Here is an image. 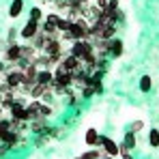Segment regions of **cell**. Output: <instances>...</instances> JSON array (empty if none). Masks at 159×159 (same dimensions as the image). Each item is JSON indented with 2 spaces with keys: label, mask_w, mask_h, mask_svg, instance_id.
I'll use <instances>...</instances> for the list:
<instances>
[{
  "label": "cell",
  "mask_w": 159,
  "mask_h": 159,
  "mask_svg": "<svg viewBox=\"0 0 159 159\" xmlns=\"http://www.w3.org/2000/svg\"><path fill=\"white\" fill-rule=\"evenodd\" d=\"M120 159H133V157H131V153H125V155H120Z\"/></svg>",
  "instance_id": "cell-25"
},
{
  "label": "cell",
  "mask_w": 159,
  "mask_h": 159,
  "mask_svg": "<svg viewBox=\"0 0 159 159\" xmlns=\"http://www.w3.org/2000/svg\"><path fill=\"white\" fill-rule=\"evenodd\" d=\"M20 56H22V43L13 41V43H9L7 52L2 54V60H4V62H17Z\"/></svg>",
  "instance_id": "cell-1"
},
{
  "label": "cell",
  "mask_w": 159,
  "mask_h": 159,
  "mask_svg": "<svg viewBox=\"0 0 159 159\" xmlns=\"http://www.w3.org/2000/svg\"><path fill=\"white\" fill-rule=\"evenodd\" d=\"M118 153H120V155H125V153H129V148L125 146V142H123V144H118Z\"/></svg>",
  "instance_id": "cell-23"
},
{
  "label": "cell",
  "mask_w": 159,
  "mask_h": 159,
  "mask_svg": "<svg viewBox=\"0 0 159 159\" xmlns=\"http://www.w3.org/2000/svg\"><path fill=\"white\" fill-rule=\"evenodd\" d=\"M24 71V82H28V84H37V73H39V67H37V62H28L26 67L22 69Z\"/></svg>",
  "instance_id": "cell-4"
},
{
  "label": "cell",
  "mask_w": 159,
  "mask_h": 159,
  "mask_svg": "<svg viewBox=\"0 0 159 159\" xmlns=\"http://www.w3.org/2000/svg\"><path fill=\"white\" fill-rule=\"evenodd\" d=\"M54 112H52V107L50 106H45L43 101H41V106H39V118H50Z\"/></svg>",
  "instance_id": "cell-17"
},
{
  "label": "cell",
  "mask_w": 159,
  "mask_h": 159,
  "mask_svg": "<svg viewBox=\"0 0 159 159\" xmlns=\"http://www.w3.org/2000/svg\"><path fill=\"white\" fill-rule=\"evenodd\" d=\"M45 120L48 118H34V120H30V129L37 133V135H41V133H45Z\"/></svg>",
  "instance_id": "cell-10"
},
{
  "label": "cell",
  "mask_w": 159,
  "mask_h": 159,
  "mask_svg": "<svg viewBox=\"0 0 159 159\" xmlns=\"http://www.w3.org/2000/svg\"><path fill=\"white\" fill-rule=\"evenodd\" d=\"M99 146H103V153L110 155V157H118L120 155L118 153V144L112 138H107V135H99Z\"/></svg>",
  "instance_id": "cell-2"
},
{
  "label": "cell",
  "mask_w": 159,
  "mask_h": 159,
  "mask_svg": "<svg viewBox=\"0 0 159 159\" xmlns=\"http://www.w3.org/2000/svg\"><path fill=\"white\" fill-rule=\"evenodd\" d=\"M110 2H118V4H120V0H110Z\"/></svg>",
  "instance_id": "cell-29"
},
{
  "label": "cell",
  "mask_w": 159,
  "mask_h": 159,
  "mask_svg": "<svg viewBox=\"0 0 159 159\" xmlns=\"http://www.w3.org/2000/svg\"><path fill=\"white\" fill-rule=\"evenodd\" d=\"M39 28H41V22H34V20H30V17H28V22L24 24V28L20 30V37H22L24 41H30V39L39 32Z\"/></svg>",
  "instance_id": "cell-3"
},
{
  "label": "cell",
  "mask_w": 159,
  "mask_h": 159,
  "mask_svg": "<svg viewBox=\"0 0 159 159\" xmlns=\"http://www.w3.org/2000/svg\"><path fill=\"white\" fill-rule=\"evenodd\" d=\"M2 114H4V110H2V106H0V118H2Z\"/></svg>",
  "instance_id": "cell-28"
},
{
  "label": "cell",
  "mask_w": 159,
  "mask_h": 159,
  "mask_svg": "<svg viewBox=\"0 0 159 159\" xmlns=\"http://www.w3.org/2000/svg\"><path fill=\"white\" fill-rule=\"evenodd\" d=\"M52 82H54V71L52 69H39V73H37V84L50 86Z\"/></svg>",
  "instance_id": "cell-6"
},
{
  "label": "cell",
  "mask_w": 159,
  "mask_h": 159,
  "mask_svg": "<svg viewBox=\"0 0 159 159\" xmlns=\"http://www.w3.org/2000/svg\"><path fill=\"white\" fill-rule=\"evenodd\" d=\"M82 2H90V0H82Z\"/></svg>",
  "instance_id": "cell-30"
},
{
  "label": "cell",
  "mask_w": 159,
  "mask_h": 159,
  "mask_svg": "<svg viewBox=\"0 0 159 159\" xmlns=\"http://www.w3.org/2000/svg\"><path fill=\"white\" fill-rule=\"evenodd\" d=\"M37 54H39V50H34V48L28 43V45H22V56H20V58H24V60H28V62H34Z\"/></svg>",
  "instance_id": "cell-8"
},
{
  "label": "cell",
  "mask_w": 159,
  "mask_h": 159,
  "mask_svg": "<svg viewBox=\"0 0 159 159\" xmlns=\"http://www.w3.org/2000/svg\"><path fill=\"white\" fill-rule=\"evenodd\" d=\"M101 159H114V157H110V155H103V157H101Z\"/></svg>",
  "instance_id": "cell-27"
},
{
  "label": "cell",
  "mask_w": 159,
  "mask_h": 159,
  "mask_svg": "<svg viewBox=\"0 0 159 159\" xmlns=\"http://www.w3.org/2000/svg\"><path fill=\"white\" fill-rule=\"evenodd\" d=\"M90 2H93L95 7H99L101 11H106V9H107V4H110V0H90Z\"/></svg>",
  "instance_id": "cell-21"
},
{
  "label": "cell",
  "mask_w": 159,
  "mask_h": 159,
  "mask_svg": "<svg viewBox=\"0 0 159 159\" xmlns=\"http://www.w3.org/2000/svg\"><path fill=\"white\" fill-rule=\"evenodd\" d=\"M22 13H24V0H13L11 7H9V17L11 20H17Z\"/></svg>",
  "instance_id": "cell-7"
},
{
  "label": "cell",
  "mask_w": 159,
  "mask_h": 159,
  "mask_svg": "<svg viewBox=\"0 0 159 159\" xmlns=\"http://www.w3.org/2000/svg\"><path fill=\"white\" fill-rule=\"evenodd\" d=\"M15 37H17V30H15V28H9V34H7V41H9V43H13V41H15Z\"/></svg>",
  "instance_id": "cell-22"
},
{
  "label": "cell",
  "mask_w": 159,
  "mask_h": 159,
  "mask_svg": "<svg viewBox=\"0 0 159 159\" xmlns=\"http://www.w3.org/2000/svg\"><path fill=\"white\" fill-rule=\"evenodd\" d=\"M45 90H48V86L45 84H32V88H30V99H41L43 95H45Z\"/></svg>",
  "instance_id": "cell-11"
},
{
  "label": "cell",
  "mask_w": 159,
  "mask_h": 159,
  "mask_svg": "<svg viewBox=\"0 0 159 159\" xmlns=\"http://www.w3.org/2000/svg\"><path fill=\"white\" fill-rule=\"evenodd\" d=\"M138 86H140V90H142V93H148V90L153 88L151 75H142V78H140V84H138Z\"/></svg>",
  "instance_id": "cell-13"
},
{
  "label": "cell",
  "mask_w": 159,
  "mask_h": 159,
  "mask_svg": "<svg viewBox=\"0 0 159 159\" xmlns=\"http://www.w3.org/2000/svg\"><path fill=\"white\" fill-rule=\"evenodd\" d=\"M148 144L153 148H159V129H151L148 131Z\"/></svg>",
  "instance_id": "cell-15"
},
{
  "label": "cell",
  "mask_w": 159,
  "mask_h": 159,
  "mask_svg": "<svg viewBox=\"0 0 159 159\" xmlns=\"http://www.w3.org/2000/svg\"><path fill=\"white\" fill-rule=\"evenodd\" d=\"M28 43H30V45H32L34 50H39V52H41V50H43V45L48 43V32L39 28V32H37V34H34V37H32V39L28 41Z\"/></svg>",
  "instance_id": "cell-5"
},
{
  "label": "cell",
  "mask_w": 159,
  "mask_h": 159,
  "mask_svg": "<svg viewBox=\"0 0 159 159\" xmlns=\"http://www.w3.org/2000/svg\"><path fill=\"white\" fill-rule=\"evenodd\" d=\"M30 20H34V22H43V20H45L43 9H41V7H32V9H30Z\"/></svg>",
  "instance_id": "cell-14"
},
{
  "label": "cell",
  "mask_w": 159,
  "mask_h": 159,
  "mask_svg": "<svg viewBox=\"0 0 159 159\" xmlns=\"http://www.w3.org/2000/svg\"><path fill=\"white\" fill-rule=\"evenodd\" d=\"M75 159H88V157H86V155H80V157H75Z\"/></svg>",
  "instance_id": "cell-26"
},
{
  "label": "cell",
  "mask_w": 159,
  "mask_h": 159,
  "mask_svg": "<svg viewBox=\"0 0 159 159\" xmlns=\"http://www.w3.org/2000/svg\"><path fill=\"white\" fill-rule=\"evenodd\" d=\"M84 155H86V157H88V159H101V157H103V155H106V153H103V151H99V148H95V146H93V148H90V151H88V153H84Z\"/></svg>",
  "instance_id": "cell-20"
},
{
  "label": "cell",
  "mask_w": 159,
  "mask_h": 159,
  "mask_svg": "<svg viewBox=\"0 0 159 159\" xmlns=\"http://www.w3.org/2000/svg\"><path fill=\"white\" fill-rule=\"evenodd\" d=\"M69 26H71V20H69V17H60V22L56 24V30L67 32V30H69Z\"/></svg>",
  "instance_id": "cell-18"
},
{
  "label": "cell",
  "mask_w": 159,
  "mask_h": 159,
  "mask_svg": "<svg viewBox=\"0 0 159 159\" xmlns=\"http://www.w3.org/2000/svg\"><path fill=\"white\" fill-rule=\"evenodd\" d=\"M84 140H86V144L88 146H99V131L97 129H86V135H84Z\"/></svg>",
  "instance_id": "cell-9"
},
{
  "label": "cell",
  "mask_w": 159,
  "mask_h": 159,
  "mask_svg": "<svg viewBox=\"0 0 159 159\" xmlns=\"http://www.w3.org/2000/svg\"><path fill=\"white\" fill-rule=\"evenodd\" d=\"M4 69H7V62H4V60H0V73H4Z\"/></svg>",
  "instance_id": "cell-24"
},
{
  "label": "cell",
  "mask_w": 159,
  "mask_h": 159,
  "mask_svg": "<svg viewBox=\"0 0 159 159\" xmlns=\"http://www.w3.org/2000/svg\"><path fill=\"white\" fill-rule=\"evenodd\" d=\"M144 127H146V123H144V120H133L131 125H129V131H133L135 135H138V133L142 131Z\"/></svg>",
  "instance_id": "cell-19"
},
{
  "label": "cell",
  "mask_w": 159,
  "mask_h": 159,
  "mask_svg": "<svg viewBox=\"0 0 159 159\" xmlns=\"http://www.w3.org/2000/svg\"><path fill=\"white\" fill-rule=\"evenodd\" d=\"M123 142H125V146H127L129 151L138 146V138H135V133H133V131H125V140H123Z\"/></svg>",
  "instance_id": "cell-12"
},
{
  "label": "cell",
  "mask_w": 159,
  "mask_h": 159,
  "mask_svg": "<svg viewBox=\"0 0 159 159\" xmlns=\"http://www.w3.org/2000/svg\"><path fill=\"white\" fill-rule=\"evenodd\" d=\"M80 97H82V99H93V97H95V88H93L90 84L82 86V93H80Z\"/></svg>",
  "instance_id": "cell-16"
}]
</instances>
